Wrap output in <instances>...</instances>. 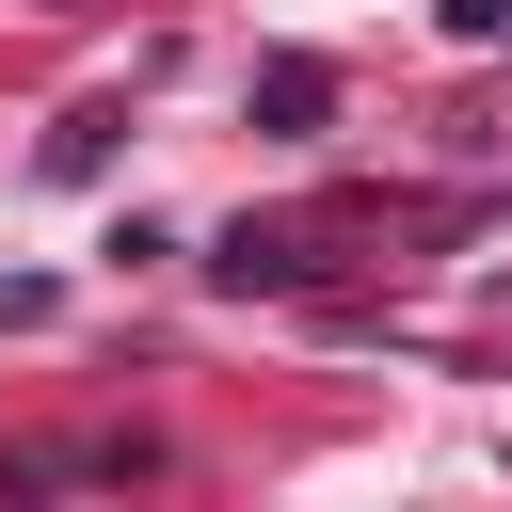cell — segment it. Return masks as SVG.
Masks as SVG:
<instances>
[{"mask_svg":"<svg viewBox=\"0 0 512 512\" xmlns=\"http://www.w3.org/2000/svg\"><path fill=\"white\" fill-rule=\"evenodd\" d=\"M304 272H320L304 224H224V240H208V288H240V304H256V288H304Z\"/></svg>","mask_w":512,"mask_h":512,"instance_id":"cell-1","label":"cell"},{"mask_svg":"<svg viewBox=\"0 0 512 512\" xmlns=\"http://www.w3.org/2000/svg\"><path fill=\"white\" fill-rule=\"evenodd\" d=\"M256 112H272V144H304V128L336 112V80H320V64H256Z\"/></svg>","mask_w":512,"mask_h":512,"instance_id":"cell-2","label":"cell"}]
</instances>
